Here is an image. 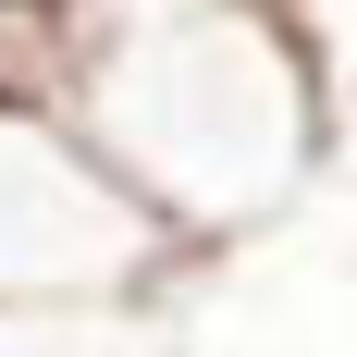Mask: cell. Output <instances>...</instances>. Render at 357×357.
I'll return each instance as SVG.
<instances>
[{
    "instance_id": "3957f363",
    "label": "cell",
    "mask_w": 357,
    "mask_h": 357,
    "mask_svg": "<svg viewBox=\"0 0 357 357\" xmlns=\"http://www.w3.org/2000/svg\"><path fill=\"white\" fill-rule=\"evenodd\" d=\"M0 357H173L160 296H0Z\"/></svg>"
},
{
    "instance_id": "7a4b0ae2",
    "label": "cell",
    "mask_w": 357,
    "mask_h": 357,
    "mask_svg": "<svg viewBox=\"0 0 357 357\" xmlns=\"http://www.w3.org/2000/svg\"><path fill=\"white\" fill-rule=\"evenodd\" d=\"M185 234L74 136L62 99H0V296H160Z\"/></svg>"
},
{
    "instance_id": "6da1fadb",
    "label": "cell",
    "mask_w": 357,
    "mask_h": 357,
    "mask_svg": "<svg viewBox=\"0 0 357 357\" xmlns=\"http://www.w3.org/2000/svg\"><path fill=\"white\" fill-rule=\"evenodd\" d=\"M50 99L185 234V259L271 222L333 136V74L308 62L284 0H74Z\"/></svg>"
}]
</instances>
